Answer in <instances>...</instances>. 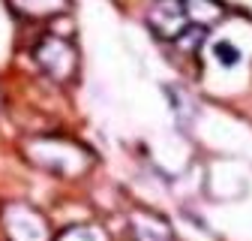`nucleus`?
Listing matches in <instances>:
<instances>
[{"label": "nucleus", "mask_w": 252, "mask_h": 241, "mask_svg": "<svg viewBox=\"0 0 252 241\" xmlns=\"http://www.w3.org/2000/svg\"><path fill=\"white\" fill-rule=\"evenodd\" d=\"M216 57L222 60V64H234V60H237L240 54H237V51H234L228 42H219V45H216Z\"/></svg>", "instance_id": "1"}]
</instances>
